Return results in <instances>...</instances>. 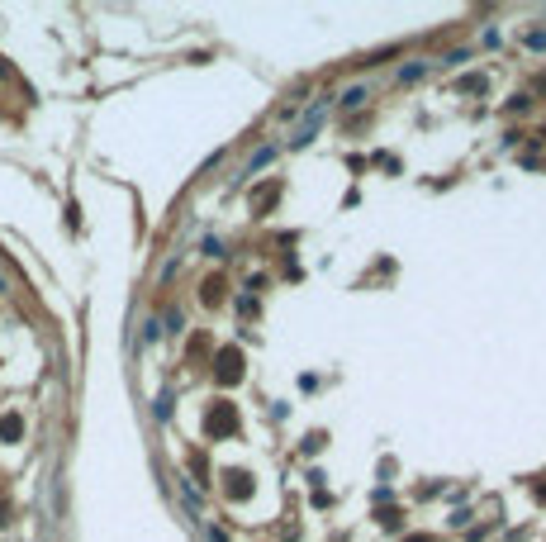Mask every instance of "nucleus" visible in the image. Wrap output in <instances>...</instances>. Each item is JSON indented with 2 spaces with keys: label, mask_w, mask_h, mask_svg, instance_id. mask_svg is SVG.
I'll use <instances>...</instances> for the list:
<instances>
[{
  "label": "nucleus",
  "mask_w": 546,
  "mask_h": 542,
  "mask_svg": "<svg viewBox=\"0 0 546 542\" xmlns=\"http://www.w3.org/2000/svg\"><path fill=\"white\" fill-rule=\"evenodd\" d=\"M204 433H209V438H233L238 433V409L228 404V399H218L214 409L204 414Z\"/></svg>",
  "instance_id": "f257e3e1"
},
{
  "label": "nucleus",
  "mask_w": 546,
  "mask_h": 542,
  "mask_svg": "<svg viewBox=\"0 0 546 542\" xmlns=\"http://www.w3.org/2000/svg\"><path fill=\"white\" fill-rule=\"evenodd\" d=\"M214 376L223 385H233L238 376H243V352H238V348H223V352H218V371H214Z\"/></svg>",
  "instance_id": "f03ea898"
},
{
  "label": "nucleus",
  "mask_w": 546,
  "mask_h": 542,
  "mask_svg": "<svg viewBox=\"0 0 546 542\" xmlns=\"http://www.w3.org/2000/svg\"><path fill=\"white\" fill-rule=\"evenodd\" d=\"M19 438H24V419L5 414V419H0V443H19Z\"/></svg>",
  "instance_id": "7ed1b4c3"
},
{
  "label": "nucleus",
  "mask_w": 546,
  "mask_h": 542,
  "mask_svg": "<svg viewBox=\"0 0 546 542\" xmlns=\"http://www.w3.org/2000/svg\"><path fill=\"white\" fill-rule=\"evenodd\" d=\"M228 494H233V499H247V494H252V476H247V471H228Z\"/></svg>",
  "instance_id": "20e7f679"
},
{
  "label": "nucleus",
  "mask_w": 546,
  "mask_h": 542,
  "mask_svg": "<svg viewBox=\"0 0 546 542\" xmlns=\"http://www.w3.org/2000/svg\"><path fill=\"white\" fill-rule=\"evenodd\" d=\"M200 300L204 304H218V300H223V281H218V276H209V281L200 286Z\"/></svg>",
  "instance_id": "39448f33"
},
{
  "label": "nucleus",
  "mask_w": 546,
  "mask_h": 542,
  "mask_svg": "<svg viewBox=\"0 0 546 542\" xmlns=\"http://www.w3.org/2000/svg\"><path fill=\"white\" fill-rule=\"evenodd\" d=\"M276 195H281V186H266V191H257V200H252V209H257V214H266V209L276 205Z\"/></svg>",
  "instance_id": "423d86ee"
},
{
  "label": "nucleus",
  "mask_w": 546,
  "mask_h": 542,
  "mask_svg": "<svg viewBox=\"0 0 546 542\" xmlns=\"http://www.w3.org/2000/svg\"><path fill=\"white\" fill-rule=\"evenodd\" d=\"M0 524H10V499L0 494Z\"/></svg>",
  "instance_id": "0eeeda50"
},
{
  "label": "nucleus",
  "mask_w": 546,
  "mask_h": 542,
  "mask_svg": "<svg viewBox=\"0 0 546 542\" xmlns=\"http://www.w3.org/2000/svg\"><path fill=\"white\" fill-rule=\"evenodd\" d=\"M0 290H5V281H0Z\"/></svg>",
  "instance_id": "6e6552de"
}]
</instances>
